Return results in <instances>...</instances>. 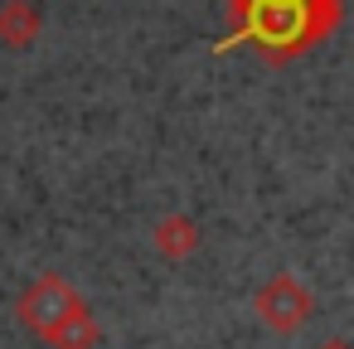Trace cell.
<instances>
[{
	"label": "cell",
	"instance_id": "obj_6",
	"mask_svg": "<svg viewBox=\"0 0 354 349\" xmlns=\"http://www.w3.org/2000/svg\"><path fill=\"white\" fill-rule=\"evenodd\" d=\"M320 349H354V344H344V339H325Z\"/></svg>",
	"mask_w": 354,
	"mask_h": 349
},
{
	"label": "cell",
	"instance_id": "obj_3",
	"mask_svg": "<svg viewBox=\"0 0 354 349\" xmlns=\"http://www.w3.org/2000/svg\"><path fill=\"white\" fill-rule=\"evenodd\" d=\"M151 243H156V252H160V257L185 262V257L199 247V223H194L189 214H170V218H160V223H156Z\"/></svg>",
	"mask_w": 354,
	"mask_h": 349
},
{
	"label": "cell",
	"instance_id": "obj_7",
	"mask_svg": "<svg viewBox=\"0 0 354 349\" xmlns=\"http://www.w3.org/2000/svg\"><path fill=\"white\" fill-rule=\"evenodd\" d=\"M325 6H335V10H339V6H344V0H325Z\"/></svg>",
	"mask_w": 354,
	"mask_h": 349
},
{
	"label": "cell",
	"instance_id": "obj_1",
	"mask_svg": "<svg viewBox=\"0 0 354 349\" xmlns=\"http://www.w3.org/2000/svg\"><path fill=\"white\" fill-rule=\"evenodd\" d=\"M83 305V296L59 276V272H44V276H35L25 291H20V320H25V330H35L39 339H49L73 310Z\"/></svg>",
	"mask_w": 354,
	"mask_h": 349
},
{
	"label": "cell",
	"instance_id": "obj_2",
	"mask_svg": "<svg viewBox=\"0 0 354 349\" xmlns=\"http://www.w3.org/2000/svg\"><path fill=\"white\" fill-rule=\"evenodd\" d=\"M252 310H257V320H262L267 330L291 334V330H301V325L315 315V296H310L291 272H277V276L252 296Z\"/></svg>",
	"mask_w": 354,
	"mask_h": 349
},
{
	"label": "cell",
	"instance_id": "obj_4",
	"mask_svg": "<svg viewBox=\"0 0 354 349\" xmlns=\"http://www.w3.org/2000/svg\"><path fill=\"white\" fill-rule=\"evenodd\" d=\"M39 10L30 6V0H6L0 6V44L6 49H25V44H35L39 39Z\"/></svg>",
	"mask_w": 354,
	"mask_h": 349
},
{
	"label": "cell",
	"instance_id": "obj_5",
	"mask_svg": "<svg viewBox=\"0 0 354 349\" xmlns=\"http://www.w3.org/2000/svg\"><path fill=\"white\" fill-rule=\"evenodd\" d=\"M97 339H102V330H97V320H93V310H88V301L49 334V344L54 349H97Z\"/></svg>",
	"mask_w": 354,
	"mask_h": 349
}]
</instances>
